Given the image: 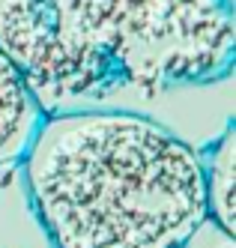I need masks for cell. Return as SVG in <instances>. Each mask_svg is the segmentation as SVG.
Returning <instances> with one entry per match:
<instances>
[{
    "label": "cell",
    "mask_w": 236,
    "mask_h": 248,
    "mask_svg": "<svg viewBox=\"0 0 236 248\" xmlns=\"http://www.w3.org/2000/svg\"><path fill=\"white\" fill-rule=\"evenodd\" d=\"M236 233H230V230H224L221 224H215L209 216L197 224L189 239L183 242V248H236Z\"/></svg>",
    "instance_id": "6"
},
{
    "label": "cell",
    "mask_w": 236,
    "mask_h": 248,
    "mask_svg": "<svg viewBox=\"0 0 236 248\" xmlns=\"http://www.w3.org/2000/svg\"><path fill=\"white\" fill-rule=\"evenodd\" d=\"M60 33L108 93L153 102L233 78V0H54Z\"/></svg>",
    "instance_id": "2"
},
{
    "label": "cell",
    "mask_w": 236,
    "mask_h": 248,
    "mask_svg": "<svg viewBox=\"0 0 236 248\" xmlns=\"http://www.w3.org/2000/svg\"><path fill=\"white\" fill-rule=\"evenodd\" d=\"M0 54L24 78L45 114L111 108L108 87L63 39L54 0H0Z\"/></svg>",
    "instance_id": "3"
},
{
    "label": "cell",
    "mask_w": 236,
    "mask_h": 248,
    "mask_svg": "<svg viewBox=\"0 0 236 248\" xmlns=\"http://www.w3.org/2000/svg\"><path fill=\"white\" fill-rule=\"evenodd\" d=\"M42 117L45 111L39 108L24 78L0 54V168L21 162Z\"/></svg>",
    "instance_id": "4"
},
{
    "label": "cell",
    "mask_w": 236,
    "mask_h": 248,
    "mask_svg": "<svg viewBox=\"0 0 236 248\" xmlns=\"http://www.w3.org/2000/svg\"><path fill=\"white\" fill-rule=\"evenodd\" d=\"M21 168L51 248H183L209 216L197 150L141 111L45 114Z\"/></svg>",
    "instance_id": "1"
},
{
    "label": "cell",
    "mask_w": 236,
    "mask_h": 248,
    "mask_svg": "<svg viewBox=\"0 0 236 248\" xmlns=\"http://www.w3.org/2000/svg\"><path fill=\"white\" fill-rule=\"evenodd\" d=\"M204 170V191H206V212L215 224L236 233V126L233 120L215 135L206 147L197 150Z\"/></svg>",
    "instance_id": "5"
}]
</instances>
